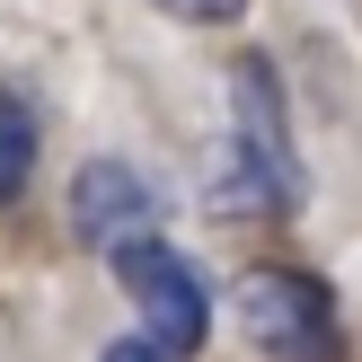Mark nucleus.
<instances>
[{"mask_svg":"<svg viewBox=\"0 0 362 362\" xmlns=\"http://www.w3.org/2000/svg\"><path fill=\"white\" fill-rule=\"evenodd\" d=\"M98 362H168V354H159V345H151V336H124V345H106Z\"/></svg>","mask_w":362,"mask_h":362,"instance_id":"obj_7","label":"nucleus"},{"mask_svg":"<svg viewBox=\"0 0 362 362\" xmlns=\"http://www.w3.org/2000/svg\"><path fill=\"white\" fill-rule=\"evenodd\" d=\"M115 274H124V292H133V310H141V327H151L159 354H194V345L212 336V292H204V274H194L159 230L133 239V247H115Z\"/></svg>","mask_w":362,"mask_h":362,"instance_id":"obj_3","label":"nucleus"},{"mask_svg":"<svg viewBox=\"0 0 362 362\" xmlns=\"http://www.w3.org/2000/svg\"><path fill=\"white\" fill-rule=\"evenodd\" d=\"M168 18H186V27H239V9L247 0H159Z\"/></svg>","mask_w":362,"mask_h":362,"instance_id":"obj_6","label":"nucleus"},{"mask_svg":"<svg viewBox=\"0 0 362 362\" xmlns=\"http://www.w3.org/2000/svg\"><path fill=\"white\" fill-rule=\"evenodd\" d=\"M35 106L18 98V88H0V204H18L27 194V177H35Z\"/></svg>","mask_w":362,"mask_h":362,"instance_id":"obj_5","label":"nucleus"},{"mask_svg":"<svg viewBox=\"0 0 362 362\" xmlns=\"http://www.w3.org/2000/svg\"><path fill=\"white\" fill-rule=\"evenodd\" d=\"M230 151H221V177H230V212H300V151H292V115H283V80L274 62L247 53L230 71Z\"/></svg>","mask_w":362,"mask_h":362,"instance_id":"obj_1","label":"nucleus"},{"mask_svg":"<svg viewBox=\"0 0 362 362\" xmlns=\"http://www.w3.org/2000/svg\"><path fill=\"white\" fill-rule=\"evenodd\" d=\"M71 230H80L88 247H133V239H151L159 230V194H151V177L141 168H124V159H88L80 177H71Z\"/></svg>","mask_w":362,"mask_h":362,"instance_id":"obj_4","label":"nucleus"},{"mask_svg":"<svg viewBox=\"0 0 362 362\" xmlns=\"http://www.w3.org/2000/svg\"><path fill=\"white\" fill-rule=\"evenodd\" d=\"M239 327L265 362H336L345 354V318H336V292L300 265H257L239 283Z\"/></svg>","mask_w":362,"mask_h":362,"instance_id":"obj_2","label":"nucleus"}]
</instances>
